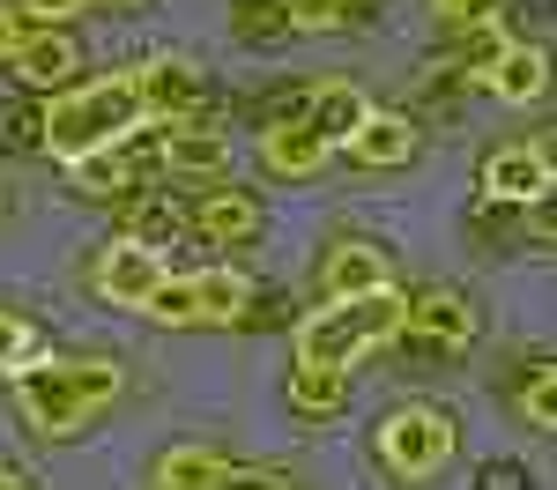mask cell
<instances>
[{
  "mask_svg": "<svg viewBox=\"0 0 557 490\" xmlns=\"http://www.w3.org/2000/svg\"><path fill=\"white\" fill-rule=\"evenodd\" d=\"M127 83H134V97H141V120H157V127L194 120L201 97H209V83H201L194 60H141V67H127Z\"/></svg>",
  "mask_w": 557,
  "mask_h": 490,
  "instance_id": "cell-7",
  "label": "cell"
},
{
  "mask_svg": "<svg viewBox=\"0 0 557 490\" xmlns=\"http://www.w3.org/2000/svg\"><path fill=\"white\" fill-rule=\"evenodd\" d=\"M15 401L30 416V431L75 439L83 424H97V409L120 401V364L112 356H45L15 379Z\"/></svg>",
  "mask_w": 557,
  "mask_h": 490,
  "instance_id": "cell-2",
  "label": "cell"
},
{
  "mask_svg": "<svg viewBox=\"0 0 557 490\" xmlns=\"http://www.w3.org/2000/svg\"><path fill=\"white\" fill-rule=\"evenodd\" d=\"M30 364H45L38 327H30V319H15V312H0V372H8V379H23Z\"/></svg>",
  "mask_w": 557,
  "mask_h": 490,
  "instance_id": "cell-22",
  "label": "cell"
},
{
  "mask_svg": "<svg viewBox=\"0 0 557 490\" xmlns=\"http://www.w3.org/2000/svg\"><path fill=\"white\" fill-rule=\"evenodd\" d=\"M134 178H141V164H134L127 149H104V156L75 164V186H83V193H97V201H120Z\"/></svg>",
  "mask_w": 557,
  "mask_h": 490,
  "instance_id": "cell-20",
  "label": "cell"
},
{
  "mask_svg": "<svg viewBox=\"0 0 557 490\" xmlns=\"http://www.w3.org/2000/svg\"><path fill=\"white\" fill-rule=\"evenodd\" d=\"M231 476H238V468H231L215 445H194V439L172 445V453L157 461V490H231Z\"/></svg>",
  "mask_w": 557,
  "mask_h": 490,
  "instance_id": "cell-17",
  "label": "cell"
},
{
  "mask_svg": "<svg viewBox=\"0 0 557 490\" xmlns=\"http://www.w3.org/2000/svg\"><path fill=\"white\" fill-rule=\"evenodd\" d=\"M23 30H30V23H23V8H15V0H0V60H8V45L23 38Z\"/></svg>",
  "mask_w": 557,
  "mask_h": 490,
  "instance_id": "cell-30",
  "label": "cell"
},
{
  "mask_svg": "<svg viewBox=\"0 0 557 490\" xmlns=\"http://www.w3.org/2000/svg\"><path fill=\"white\" fill-rule=\"evenodd\" d=\"M275 30H290L275 0H238V38H246V45H268Z\"/></svg>",
  "mask_w": 557,
  "mask_h": 490,
  "instance_id": "cell-25",
  "label": "cell"
},
{
  "mask_svg": "<svg viewBox=\"0 0 557 490\" xmlns=\"http://www.w3.org/2000/svg\"><path fill=\"white\" fill-rule=\"evenodd\" d=\"M394 282V267H386L380 246H364V238H343V246H327V261H320V290H327V305L335 298H372Z\"/></svg>",
  "mask_w": 557,
  "mask_h": 490,
  "instance_id": "cell-12",
  "label": "cell"
},
{
  "mask_svg": "<svg viewBox=\"0 0 557 490\" xmlns=\"http://www.w3.org/2000/svg\"><path fill=\"white\" fill-rule=\"evenodd\" d=\"M275 8H283L290 30H335L349 15V0H275Z\"/></svg>",
  "mask_w": 557,
  "mask_h": 490,
  "instance_id": "cell-24",
  "label": "cell"
},
{
  "mask_svg": "<svg viewBox=\"0 0 557 490\" xmlns=\"http://www.w3.org/2000/svg\"><path fill=\"white\" fill-rule=\"evenodd\" d=\"M520 416H528V431H550V364L528 372V387H520Z\"/></svg>",
  "mask_w": 557,
  "mask_h": 490,
  "instance_id": "cell-26",
  "label": "cell"
},
{
  "mask_svg": "<svg viewBox=\"0 0 557 490\" xmlns=\"http://www.w3.org/2000/svg\"><path fill=\"white\" fill-rule=\"evenodd\" d=\"M483 89H498L506 104H535V97L550 89V67H543L535 45H506V60L491 67V83H483Z\"/></svg>",
  "mask_w": 557,
  "mask_h": 490,
  "instance_id": "cell-19",
  "label": "cell"
},
{
  "mask_svg": "<svg viewBox=\"0 0 557 490\" xmlns=\"http://www.w3.org/2000/svg\"><path fill=\"white\" fill-rule=\"evenodd\" d=\"M0 476H8V461H0Z\"/></svg>",
  "mask_w": 557,
  "mask_h": 490,
  "instance_id": "cell-33",
  "label": "cell"
},
{
  "mask_svg": "<svg viewBox=\"0 0 557 490\" xmlns=\"http://www.w3.org/2000/svg\"><path fill=\"white\" fill-rule=\"evenodd\" d=\"M172 267H164V253L157 246H134V238H112L104 246V261H97V298L120 312H141L149 298H157V282H164Z\"/></svg>",
  "mask_w": 557,
  "mask_h": 490,
  "instance_id": "cell-8",
  "label": "cell"
},
{
  "mask_svg": "<svg viewBox=\"0 0 557 490\" xmlns=\"http://www.w3.org/2000/svg\"><path fill=\"white\" fill-rule=\"evenodd\" d=\"M23 15H38V23H67V15H83L89 0H15Z\"/></svg>",
  "mask_w": 557,
  "mask_h": 490,
  "instance_id": "cell-28",
  "label": "cell"
},
{
  "mask_svg": "<svg viewBox=\"0 0 557 490\" xmlns=\"http://www.w3.org/2000/svg\"><path fill=\"white\" fill-rule=\"evenodd\" d=\"M0 490H30V483H15V476H0Z\"/></svg>",
  "mask_w": 557,
  "mask_h": 490,
  "instance_id": "cell-32",
  "label": "cell"
},
{
  "mask_svg": "<svg viewBox=\"0 0 557 490\" xmlns=\"http://www.w3.org/2000/svg\"><path fill=\"white\" fill-rule=\"evenodd\" d=\"M194 230L209 238V246H246V238H260V223H268V209H260L253 193H238V186H209L201 201H194Z\"/></svg>",
  "mask_w": 557,
  "mask_h": 490,
  "instance_id": "cell-13",
  "label": "cell"
},
{
  "mask_svg": "<svg viewBox=\"0 0 557 490\" xmlns=\"http://www.w3.org/2000/svg\"><path fill=\"white\" fill-rule=\"evenodd\" d=\"M394 335H401V290L386 282L372 298H335V305L312 312L298 327V364H335V372H349L364 350H380Z\"/></svg>",
  "mask_w": 557,
  "mask_h": 490,
  "instance_id": "cell-3",
  "label": "cell"
},
{
  "mask_svg": "<svg viewBox=\"0 0 557 490\" xmlns=\"http://www.w3.org/2000/svg\"><path fill=\"white\" fill-rule=\"evenodd\" d=\"M178 223H186V216H178L172 201H141V209L127 216V238H134V246H157V253H164V246L178 238Z\"/></svg>",
  "mask_w": 557,
  "mask_h": 490,
  "instance_id": "cell-23",
  "label": "cell"
},
{
  "mask_svg": "<svg viewBox=\"0 0 557 490\" xmlns=\"http://www.w3.org/2000/svg\"><path fill=\"white\" fill-rule=\"evenodd\" d=\"M380 468L386 476H401V483H424L438 476L446 461H454V445H461V424H454V409H438V401H401V409H386L380 416Z\"/></svg>",
  "mask_w": 557,
  "mask_h": 490,
  "instance_id": "cell-4",
  "label": "cell"
},
{
  "mask_svg": "<svg viewBox=\"0 0 557 490\" xmlns=\"http://www.w3.org/2000/svg\"><path fill=\"white\" fill-rule=\"evenodd\" d=\"M253 298V282L238 267H201V275H164L157 298H149V319L157 327H231Z\"/></svg>",
  "mask_w": 557,
  "mask_h": 490,
  "instance_id": "cell-5",
  "label": "cell"
},
{
  "mask_svg": "<svg viewBox=\"0 0 557 490\" xmlns=\"http://www.w3.org/2000/svg\"><path fill=\"white\" fill-rule=\"evenodd\" d=\"M283 394H290V409H298L305 424H327V416H343V401H349V372H335V364H298Z\"/></svg>",
  "mask_w": 557,
  "mask_h": 490,
  "instance_id": "cell-18",
  "label": "cell"
},
{
  "mask_svg": "<svg viewBox=\"0 0 557 490\" xmlns=\"http://www.w3.org/2000/svg\"><path fill=\"white\" fill-rule=\"evenodd\" d=\"M89 8H104V15H134L141 0H89Z\"/></svg>",
  "mask_w": 557,
  "mask_h": 490,
  "instance_id": "cell-31",
  "label": "cell"
},
{
  "mask_svg": "<svg viewBox=\"0 0 557 490\" xmlns=\"http://www.w3.org/2000/svg\"><path fill=\"white\" fill-rule=\"evenodd\" d=\"M38 127H45V149L75 172V164L104 156V149H127L134 127H141V97H134L127 75L75 83V89H60V97L38 112Z\"/></svg>",
  "mask_w": 557,
  "mask_h": 490,
  "instance_id": "cell-1",
  "label": "cell"
},
{
  "mask_svg": "<svg viewBox=\"0 0 557 490\" xmlns=\"http://www.w3.org/2000/svg\"><path fill=\"white\" fill-rule=\"evenodd\" d=\"M401 335H417L431 350H469L475 342V305L461 290H431V298H401Z\"/></svg>",
  "mask_w": 557,
  "mask_h": 490,
  "instance_id": "cell-10",
  "label": "cell"
},
{
  "mask_svg": "<svg viewBox=\"0 0 557 490\" xmlns=\"http://www.w3.org/2000/svg\"><path fill=\"white\" fill-rule=\"evenodd\" d=\"M454 38H461V67H469L475 83H491V67H498V60H506V23H498V15H491V23H469V30H454Z\"/></svg>",
  "mask_w": 557,
  "mask_h": 490,
  "instance_id": "cell-21",
  "label": "cell"
},
{
  "mask_svg": "<svg viewBox=\"0 0 557 490\" xmlns=\"http://www.w3.org/2000/svg\"><path fill=\"white\" fill-rule=\"evenodd\" d=\"M483 201L491 209H543L550 201V134H528L483 156Z\"/></svg>",
  "mask_w": 557,
  "mask_h": 490,
  "instance_id": "cell-6",
  "label": "cell"
},
{
  "mask_svg": "<svg viewBox=\"0 0 557 490\" xmlns=\"http://www.w3.org/2000/svg\"><path fill=\"white\" fill-rule=\"evenodd\" d=\"M343 149L357 164H372V172H401V164L417 156V120H409V112H364Z\"/></svg>",
  "mask_w": 557,
  "mask_h": 490,
  "instance_id": "cell-14",
  "label": "cell"
},
{
  "mask_svg": "<svg viewBox=\"0 0 557 490\" xmlns=\"http://www.w3.org/2000/svg\"><path fill=\"white\" fill-rule=\"evenodd\" d=\"M8 75H15V89H60L75 83V67H83V52H75V38L67 30H52V23H38V30H23V38L8 45V60H0Z\"/></svg>",
  "mask_w": 557,
  "mask_h": 490,
  "instance_id": "cell-9",
  "label": "cell"
},
{
  "mask_svg": "<svg viewBox=\"0 0 557 490\" xmlns=\"http://www.w3.org/2000/svg\"><path fill=\"white\" fill-rule=\"evenodd\" d=\"M157 164H164L172 178H223V172H231V141H223V127L172 120V127H164V149H157Z\"/></svg>",
  "mask_w": 557,
  "mask_h": 490,
  "instance_id": "cell-11",
  "label": "cell"
},
{
  "mask_svg": "<svg viewBox=\"0 0 557 490\" xmlns=\"http://www.w3.org/2000/svg\"><path fill=\"white\" fill-rule=\"evenodd\" d=\"M364 112H372V104H364V89H357V83H312V89H305L298 127H312L327 149H335V141H349V134H357V120H364Z\"/></svg>",
  "mask_w": 557,
  "mask_h": 490,
  "instance_id": "cell-15",
  "label": "cell"
},
{
  "mask_svg": "<svg viewBox=\"0 0 557 490\" xmlns=\"http://www.w3.org/2000/svg\"><path fill=\"white\" fill-rule=\"evenodd\" d=\"M483 490H528V476H520L513 461H491V468H483Z\"/></svg>",
  "mask_w": 557,
  "mask_h": 490,
  "instance_id": "cell-29",
  "label": "cell"
},
{
  "mask_svg": "<svg viewBox=\"0 0 557 490\" xmlns=\"http://www.w3.org/2000/svg\"><path fill=\"white\" fill-rule=\"evenodd\" d=\"M260 164L275 178H312L327 164V141L312 127H298V120H268V127H260Z\"/></svg>",
  "mask_w": 557,
  "mask_h": 490,
  "instance_id": "cell-16",
  "label": "cell"
},
{
  "mask_svg": "<svg viewBox=\"0 0 557 490\" xmlns=\"http://www.w3.org/2000/svg\"><path fill=\"white\" fill-rule=\"evenodd\" d=\"M431 8H438L446 30H469V23H491L498 15V0H431Z\"/></svg>",
  "mask_w": 557,
  "mask_h": 490,
  "instance_id": "cell-27",
  "label": "cell"
}]
</instances>
